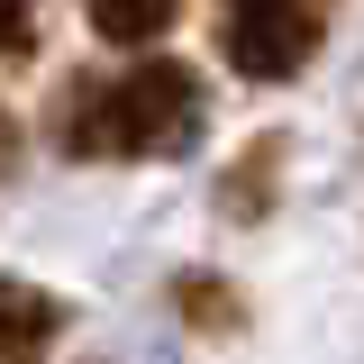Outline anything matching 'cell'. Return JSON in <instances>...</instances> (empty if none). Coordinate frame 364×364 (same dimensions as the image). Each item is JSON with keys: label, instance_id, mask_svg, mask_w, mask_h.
<instances>
[{"label": "cell", "instance_id": "6da1fadb", "mask_svg": "<svg viewBox=\"0 0 364 364\" xmlns=\"http://www.w3.org/2000/svg\"><path fill=\"white\" fill-rule=\"evenodd\" d=\"M210 128V82L155 55V64H128V73H82V82H55L46 100V136L73 155V164H173L191 155Z\"/></svg>", "mask_w": 364, "mask_h": 364}, {"label": "cell", "instance_id": "7a4b0ae2", "mask_svg": "<svg viewBox=\"0 0 364 364\" xmlns=\"http://www.w3.org/2000/svg\"><path fill=\"white\" fill-rule=\"evenodd\" d=\"M328 37V0H219V46L246 82H291Z\"/></svg>", "mask_w": 364, "mask_h": 364}, {"label": "cell", "instance_id": "3957f363", "mask_svg": "<svg viewBox=\"0 0 364 364\" xmlns=\"http://www.w3.org/2000/svg\"><path fill=\"white\" fill-rule=\"evenodd\" d=\"M55 337H64V301L18 282V273H0V364H37Z\"/></svg>", "mask_w": 364, "mask_h": 364}, {"label": "cell", "instance_id": "277c9868", "mask_svg": "<svg viewBox=\"0 0 364 364\" xmlns=\"http://www.w3.org/2000/svg\"><path fill=\"white\" fill-rule=\"evenodd\" d=\"M282 146H291V136H255V146H246V164L219 182V210H228V219H264L273 173H282Z\"/></svg>", "mask_w": 364, "mask_h": 364}, {"label": "cell", "instance_id": "5b68a950", "mask_svg": "<svg viewBox=\"0 0 364 364\" xmlns=\"http://www.w3.org/2000/svg\"><path fill=\"white\" fill-rule=\"evenodd\" d=\"M82 9H91V28L109 46H155L182 18V0H82Z\"/></svg>", "mask_w": 364, "mask_h": 364}, {"label": "cell", "instance_id": "8992f818", "mask_svg": "<svg viewBox=\"0 0 364 364\" xmlns=\"http://www.w3.org/2000/svg\"><path fill=\"white\" fill-rule=\"evenodd\" d=\"M173 301H182V318H191V328H210V337H219V328H237V318H246V310H237V301H228V282H210V273H191V282H182V291H173Z\"/></svg>", "mask_w": 364, "mask_h": 364}, {"label": "cell", "instance_id": "52a82bcc", "mask_svg": "<svg viewBox=\"0 0 364 364\" xmlns=\"http://www.w3.org/2000/svg\"><path fill=\"white\" fill-rule=\"evenodd\" d=\"M37 55V0H0V64Z\"/></svg>", "mask_w": 364, "mask_h": 364}, {"label": "cell", "instance_id": "ba28073f", "mask_svg": "<svg viewBox=\"0 0 364 364\" xmlns=\"http://www.w3.org/2000/svg\"><path fill=\"white\" fill-rule=\"evenodd\" d=\"M18 164V119H9V100H0V173Z\"/></svg>", "mask_w": 364, "mask_h": 364}]
</instances>
